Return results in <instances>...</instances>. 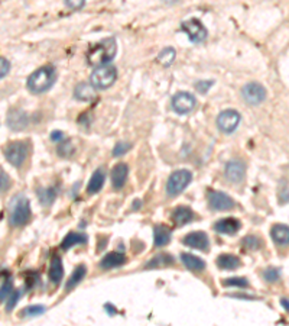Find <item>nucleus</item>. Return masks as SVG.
I'll return each mask as SVG.
<instances>
[{
	"label": "nucleus",
	"mask_w": 289,
	"mask_h": 326,
	"mask_svg": "<svg viewBox=\"0 0 289 326\" xmlns=\"http://www.w3.org/2000/svg\"><path fill=\"white\" fill-rule=\"evenodd\" d=\"M214 84V82L213 80H205V82H198L197 84H195V89L198 90L200 93H207L210 90V87Z\"/></svg>",
	"instance_id": "nucleus-41"
},
{
	"label": "nucleus",
	"mask_w": 289,
	"mask_h": 326,
	"mask_svg": "<svg viewBox=\"0 0 289 326\" xmlns=\"http://www.w3.org/2000/svg\"><path fill=\"white\" fill-rule=\"evenodd\" d=\"M175 55H177L175 49L168 47V48H163L161 52H159V55L156 57V61H158L161 65H163V67H168V65H171L172 63H174Z\"/></svg>",
	"instance_id": "nucleus-28"
},
{
	"label": "nucleus",
	"mask_w": 289,
	"mask_h": 326,
	"mask_svg": "<svg viewBox=\"0 0 289 326\" xmlns=\"http://www.w3.org/2000/svg\"><path fill=\"white\" fill-rule=\"evenodd\" d=\"M181 29L184 31L188 38L193 42H202L207 40V29L205 26L201 24L198 19H190V21H185L181 24Z\"/></svg>",
	"instance_id": "nucleus-8"
},
{
	"label": "nucleus",
	"mask_w": 289,
	"mask_h": 326,
	"mask_svg": "<svg viewBox=\"0 0 289 326\" xmlns=\"http://www.w3.org/2000/svg\"><path fill=\"white\" fill-rule=\"evenodd\" d=\"M271 237L276 245H289V226L288 225H273L271 229Z\"/></svg>",
	"instance_id": "nucleus-17"
},
{
	"label": "nucleus",
	"mask_w": 289,
	"mask_h": 326,
	"mask_svg": "<svg viewBox=\"0 0 289 326\" xmlns=\"http://www.w3.org/2000/svg\"><path fill=\"white\" fill-rule=\"evenodd\" d=\"M195 103L197 100L194 98L191 93H187V91H179L177 93L174 98H172V109L179 114L190 113L195 107Z\"/></svg>",
	"instance_id": "nucleus-10"
},
{
	"label": "nucleus",
	"mask_w": 289,
	"mask_h": 326,
	"mask_svg": "<svg viewBox=\"0 0 289 326\" xmlns=\"http://www.w3.org/2000/svg\"><path fill=\"white\" fill-rule=\"evenodd\" d=\"M209 203L214 210H230L234 207V200L223 191H211L209 195Z\"/></svg>",
	"instance_id": "nucleus-11"
},
{
	"label": "nucleus",
	"mask_w": 289,
	"mask_h": 326,
	"mask_svg": "<svg viewBox=\"0 0 289 326\" xmlns=\"http://www.w3.org/2000/svg\"><path fill=\"white\" fill-rule=\"evenodd\" d=\"M126 262V257L120 253H109L100 262V267L103 270L117 269Z\"/></svg>",
	"instance_id": "nucleus-20"
},
{
	"label": "nucleus",
	"mask_w": 289,
	"mask_h": 326,
	"mask_svg": "<svg viewBox=\"0 0 289 326\" xmlns=\"http://www.w3.org/2000/svg\"><path fill=\"white\" fill-rule=\"evenodd\" d=\"M181 258H182V262L185 264V267L188 270H191V271H202V270L205 269V261H202L198 257L193 255V254L184 253L181 255Z\"/></svg>",
	"instance_id": "nucleus-26"
},
{
	"label": "nucleus",
	"mask_w": 289,
	"mask_h": 326,
	"mask_svg": "<svg viewBox=\"0 0 289 326\" xmlns=\"http://www.w3.org/2000/svg\"><path fill=\"white\" fill-rule=\"evenodd\" d=\"M281 302H282V306H283V308H285V309L289 312V300L288 299H282Z\"/></svg>",
	"instance_id": "nucleus-44"
},
{
	"label": "nucleus",
	"mask_w": 289,
	"mask_h": 326,
	"mask_svg": "<svg viewBox=\"0 0 289 326\" xmlns=\"http://www.w3.org/2000/svg\"><path fill=\"white\" fill-rule=\"evenodd\" d=\"M241 116L237 110H233V109H227V110H223L221 113L218 114L217 118V126L218 129L224 133H232L234 130L237 129L239 123H240Z\"/></svg>",
	"instance_id": "nucleus-7"
},
{
	"label": "nucleus",
	"mask_w": 289,
	"mask_h": 326,
	"mask_svg": "<svg viewBox=\"0 0 289 326\" xmlns=\"http://www.w3.org/2000/svg\"><path fill=\"white\" fill-rule=\"evenodd\" d=\"M45 312V308L44 306H39V304H36V306H29V308H25L22 310V316L24 318H35V316H39Z\"/></svg>",
	"instance_id": "nucleus-32"
},
{
	"label": "nucleus",
	"mask_w": 289,
	"mask_h": 326,
	"mask_svg": "<svg viewBox=\"0 0 289 326\" xmlns=\"http://www.w3.org/2000/svg\"><path fill=\"white\" fill-rule=\"evenodd\" d=\"M10 70V63H9L6 58L0 57V79L6 77Z\"/></svg>",
	"instance_id": "nucleus-40"
},
{
	"label": "nucleus",
	"mask_w": 289,
	"mask_h": 326,
	"mask_svg": "<svg viewBox=\"0 0 289 326\" xmlns=\"http://www.w3.org/2000/svg\"><path fill=\"white\" fill-rule=\"evenodd\" d=\"M223 285H227V287H249V281L244 277H230L223 281Z\"/></svg>",
	"instance_id": "nucleus-31"
},
{
	"label": "nucleus",
	"mask_w": 289,
	"mask_h": 326,
	"mask_svg": "<svg viewBox=\"0 0 289 326\" xmlns=\"http://www.w3.org/2000/svg\"><path fill=\"white\" fill-rule=\"evenodd\" d=\"M241 94H243V99L249 103V105H260L263 100L266 99V90L262 84H259L256 82L247 83L243 90H241Z\"/></svg>",
	"instance_id": "nucleus-9"
},
{
	"label": "nucleus",
	"mask_w": 289,
	"mask_h": 326,
	"mask_svg": "<svg viewBox=\"0 0 289 326\" xmlns=\"http://www.w3.org/2000/svg\"><path fill=\"white\" fill-rule=\"evenodd\" d=\"M94 87L91 86V83H78L74 89V98L78 99L81 102H90L91 99H94Z\"/></svg>",
	"instance_id": "nucleus-21"
},
{
	"label": "nucleus",
	"mask_w": 289,
	"mask_h": 326,
	"mask_svg": "<svg viewBox=\"0 0 289 326\" xmlns=\"http://www.w3.org/2000/svg\"><path fill=\"white\" fill-rule=\"evenodd\" d=\"M193 174L188 170H178L169 176L168 184H167V191L171 197H175L179 193H182L187 186L191 183Z\"/></svg>",
	"instance_id": "nucleus-5"
},
{
	"label": "nucleus",
	"mask_w": 289,
	"mask_h": 326,
	"mask_svg": "<svg viewBox=\"0 0 289 326\" xmlns=\"http://www.w3.org/2000/svg\"><path fill=\"white\" fill-rule=\"evenodd\" d=\"M28 152H29V144L25 142V141L12 142V144H9L8 147L5 148L6 160L15 167H20L25 163Z\"/></svg>",
	"instance_id": "nucleus-6"
},
{
	"label": "nucleus",
	"mask_w": 289,
	"mask_h": 326,
	"mask_svg": "<svg viewBox=\"0 0 289 326\" xmlns=\"http://www.w3.org/2000/svg\"><path fill=\"white\" fill-rule=\"evenodd\" d=\"M128 174H129V168L126 164H117V165H114V168L112 170V184L113 187L116 188V190H120L123 186H125V183H126V180H128Z\"/></svg>",
	"instance_id": "nucleus-16"
},
{
	"label": "nucleus",
	"mask_w": 289,
	"mask_h": 326,
	"mask_svg": "<svg viewBox=\"0 0 289 326\" xmlns=\"http://www.w3.org/2000/svg\"><path fill=\"white\" fill-rule=\"evenodd\" d=\"M12 292H13V283H12V278H8L6 283L2 285V289H0V303L8 300V297Z\"/></svg>",
	"instance_id": "nucleus-34"
},
{
	"label": "nucleus",
	"mask_w": 289,
	"mask_h": 326,
	"mask_svg": "<svg viewBox=\"0 0 289 326\" xmlns=\"http://www.w3.org/2000/svg\"><path fill=\"white\" fill-rule=\"evenodd\" d=\"M153 241L155 246H163L171 241V231L163 225H158L153 229Z\"/></svg>",
	"instance_id": "nucleus-25"
},
{
	"label": "nucleus",
	"mask_w": 289,
	"mask_h": 326,
	"mask_svg": "<svg viewBox=\"0 0 289 326\" xmlns=\"http://www.w3.org/2000/svg\"><path fill=\"white\" fill-rule=\"evenodd\" d=\"M74 152V148L71 147V144L68 142V141H63V144L58 147V154L63 155V157H68V155H71Z\"/></svg>",
	"instance_id": "nucleus-37"
},
{
	"label": "nucleus",
	"mask_w": 289,
	"mask_h": 326,
	"mask_svg": "<svg viewBox=\"0 0 289 326\" xmlns=\"http://www.w3.org/2000/svg\"><path fill=\"white\" fill-rule=\"evenodd\" d=\"M163 2H167V3H175L178 0H163Z\"/></svg>",
	"instance_id": "nucleus-45"
},
{
	"label": "nucleus",
	"mask_w": 289,
	"mask_h": 326,
	"mask_svg": "<svg viewBox=\"0 0 289 326\" xmlns=\"http://www.w3.org/2000/svg\"><path fill=\"white\" fill-rule=\"evenodd\" d=\"M9 186H10V179H9L6 171L0 167V193L5 191V190H8Z\"/></svg>",
	"instance_id": "nucleus-38"
},
{
	"label": "nucleus",
	"mask_w": 289,
	"mask_h": 326,
	"mask_svg": "<svg viewBox=\"0 0 289 326\" xmlns=\"http://www.w3.org/2000/svg\"><path fill=\"white\" fill-rule=\"evenodd\" d=\"M240 226L241 223L239 219H236V218H224V219H220L218 222H216L214 229L218 234H223V235H234L240 229Z\"/></svg>",
	"instance_id": "nucleus-15"
},
{
	"label": "nucleus",
	"mask_w": 289,
	"mask_h": 326,
	"mask_svg": "<svg viewBox=\"0 0 289 326\" xmlns=\"http://www.w3.org/2000/svg\"><path fill=\"white\" fill-rule=\"evenodd\" d=\"M194 219V213L190 207L187 206H178L172 213V220L177 226H184L187 223H190Z\"/></svg>",
	"instance_id": "nucleus-19"
},
{
	"label": "nucleus",
	"mask_w": 289,
	"mask_h": 326,
	"mask_svg": "<svg viewBox=\"0 0 289 326\" xmlns=\"http://www.w3.org/2000/svg\"><path fill=\"white\" fill-rule=\"evenodd\" d=\"M51 139L55 141V142H63L65 139L64 132H61V130H54V132L51 133Z\"/></svg>",
	"instance_id": "nucleus-43"
},
{
	"label": "nucleus",
	"mask_w": 289,
	"mask_h": 326,
	"mask_svg": "<svg viewBox=\"0 0 289 326\" xmlns=\"http://www.w3.org/2000/svg\"><path fill=\"white\" fill-rule=\"evenodd\" d=\"M65 5L72 10H78L86 5V0H65Z\"/></svg>",
	"instance_id": "nucleus-42"
},
{
	"label": "nucleus",
	"mask_w": 289,
	"mask_h": 326,
	"mask_svg": "<svg viewBox=\"0 0 289 326\" xmlns=\"http://www.w3.org/2000/svg\"><path fill=\"white\" fill-rule=\"evenodd\" d=\"M217 265L221 270H236L241 265V261L233 254H221L217 258Z\"/></svg>",
	"instance_id": "nucleus-23"
},
{
	"label": "nucleus",
	"mask_w": 289,
	"mask_h": 326,
	"mask_svg": "<svg viewBox=\"0 0 289 326\" xmlns=\"http://www.w3.org/2000/svg\"><path fill=\"white\" fill-rule=\"evenodd\" d=\"M31 219V203L24 195L15 196L10 203L9 220L12 226H24Z\"/></svg>",
	"instance_id": "nucleus-3"
},
{
	"label": "nucleus",
	"mask_w": 289,
	"mask_h": 326,
	"mask_svg": "<svg viewBox=\"0 0 289 326\" xmlns=\"http://www.w3.org/2000/svg\"><path fill=\"white\" fill-rule=\"evenodd\" d=\"M130 147H132V144H129V142H119L114 147V149H113V155L114 157H119V155L125 154V152H128L129 149H130Z\"/></svg>",
	"instance_id": "nucleus-39"
},
{
	"label": "nucleus",
	"mask_w": 289,
	"mask_h": 326,
	"mask_svg": "<svg viewBox=\"0 0 289 326\" xmlns=\"http://www.w3.org/2000/svg\"><path fill=\"white\" fill-rule=\"evenodd\" d=\"M64 276V269H63V261L58 255L52 257L51 267H49V281L54 285H58Z\"/></svg>",
	"instance_id": "nucleus-18"
},
{
	"label": "nucleus",
	"mask_w": 289,
	"mask_h": 326,
	"mask_svg": "<svg viewBox=\"0 0 289 326\" xmlns=\"http://www.w3.org/2000/svg\"><path fill=\"white\" fill-rule=\"evenodd\" d=\"M28 123H29V116L25 113L24 110L12 109V110L9 112L8 125L10 129L22 130L28 126Z\"/></svg>",
	"instance_id": "nucleus-14"
},
{
	"label": "nucleus",
	"mask_w": 289,
	"mask_h": 326,
	"mask_svg": "<svg viewBox=\"0 0 289 326\" xmlns=\"http://www.w3.org/2000/svg\"><path fill=\"white\" fill-rule=\"evenodd\" d=\"M105 180H106L105 171H103L101 168L96 170L94 174L91 176L89 184H87V191H89L90 195L98 193V191L101 190V187H103V184H105Z\"/></svg>",
	"instance_id": "nucleus-24"
},
{
	"label": "nucleus",
	"mask_w": 289,
	"mask_h": 326,
	"mask_svg": "<svg viewBox=\"0 0 289 326\" xmlns=\"http://www.w3.org/2000/svg\"><path fill=\"white\" fill-rule=\"evenodd\" d=\"M225 177L232 183H240L246 174V164L239 160H233L225 164Z\"/></svg>",
	"instance_id": "nucleus-12"
},
{
	"label": "nucleus",
	"mask_w": 289,
	"mask_h": 326,
	"mask_svg": "<svg viewBox=\"0 0 289 326\" xmlns=\"http://www.w3.org/2000/svg\"><path fill=\"white\" fill-rule=\"evenodd\" d=\"M55 83V68L54 67H40L38 70H35L29 77L26 87L33 94H42L45 91H48Z\"/></svg>",
	"instance_id": "nucleus-2"
},
{
	"label": "nucleus",
	"mask_w": 289,
	"mask_h": 326,
	"mask_svg": "<svg viewBox=\"0 0 289 326\" xmlns=\"http://www.w3.org/2000/svg\"><path fill=\"white\" fill-rule=\"evenodd\" d=\"M117 52V44L114 38H106L93 45L87 52V63L93 67L109 64Z\"/></svg>",
	"instance_id": "nucleus-1"
},
{
	"label": "nucleus",
	"mask_w": 289,
	"mask_h": 326,
	"mask_svg": "<svg viewBox=\"0 0 289 326\" xmlns=\"http://www.w3.org/2000/svg\"><path fill=\"white\" fill-rule=\"evenodd\" d=\"M263 276H265V278L269 283H275V281H278V278L281 277V273H279V270L275 269V267H269L267 270H265Z\"/></svg>",
	"instance_id": "nucleus-36"
},
{
	"label": "nucleus",
	"mask_w": 289,
	"mask_h": 326,
	"mask_svg": "<svg viewBox=\"0 0 289 326\" xmlns=\"http://www.w3.org/2000/svg\"><path fill=\"white\" fill-rule=\"evenodd\" d=\"M38 196H39V202L45 206H49V204L54 202L55 199V190L54 188H39L38 190Z\"/></svg>",
	"instance_id": "nucleus-30"
},
{
	"label": "nucleus",
	"mask_w": 289,
	"mask_h": 326,
	"mask_svg": "<svg viewBox=\"0 0 289 326\" xmlns=\"http://www.w3.org/2000/svg\"><path fill=\"white\" fill-rule=\"evenodd\" d=\"M20 296H22V292H20V290H13V292L10 293V296L8 297V300H6V310H9V312L13 310L17 300L20 299Z\"/></svg>",
	"instance_id": "nucleus-35"
},
{
	"label": "nucleus",
	"mask_w": 289,
	"mask_h": 326,
	"mask_svg": "<svg viewBox=\"0 0 289 326\" xmlns=\"http://www.w3.org/2000/svg\"><path fill=\"white\" fill-rule=\"evenodd\" d=\"M116 79H117V70L113 65L106 64L96 67V70L91 73L90 83L94 89L106 90L109 89L110 86H113Z\"/></svg>",
	"instance_id": "nucleus-4"
},
{
	"label": "nucleus",
	"mask_w": 289,
	"mask_h": 326,
	"mask_svg": "<svg viewBox=\"0 0 289 326\" xmlns=\"http://www.w3.org/2000/svg\"><path fill=\"white\" fill-rule=\"evenodd\" d=\"M86 274H87V269H86V265H78V267H75V270L72 271L71 277L68 278V281H67V285H65V289L67 290H71L74 289L77 284H80L81 281H82V278L86 277Z\"/></svg>",
	"instance_id": "nucleus-27"
},
{
	"label": "nucleus",
	"mask_w": 289,
	"mask_h": 326,
	"mask_svg": "<svg viewBox=\"0 0 289 326\" xmlns=\"http://www.w3.org/2000/svg\"><path fill=\"white\" fill-rule=\"evenodd\" d=\"M243 246L247 248V250H259L262 246V241L255 235H249V237L243 239Z\"/></svg>",
	"instance_id": "nucleus-33"
},
{
	"label": "nucleus",
	"mask_w": 289,
	"mask_h": 326,
	"mask_svg": "<svg viewBox=\"0 0 289 326\" xmlns=\"http://www.w3.org/2000/svg\"><path fill=\"white\" fill-rule=\"evenodd\" d=\"M86 242H87V235L86 234H82V232H68L67 237L61 242V248L64 251H68L74 245L86 244Z\"/></svg>",
	"instance_id": "nucleus-22"
},
{
	"label": "nucleus",
	"mask_w": 289,
	"mask_h": 326,
	"mask_svg": "<svg viewBox=\"0 0 289 326\" xmlns=\"http://www.w3.org/2000/svg\"><path fill=\"white\" fill-rule=\"evenodd\" d=\"M174 262V258L172 255L169 254H159L153 258L149 264H148V269H155V267H167V265H171Z\"/></svg>",
	"instance_id": "nucleus-29"
},
{
	"label": "nucleus",
	"mask_w": 289,
	"mask_h": 326,
	"mask_svg": "<svg viewBox=\"0 0 289 326\" xmlns=\"http://www.w3.org/2000/svg\"><path fill=\"white\" fill-rule=\"evenodd\" d=\"M184 244L187 246H191V248H195V250H200V251H207L209 250V237L207 234L201 232V231H195V232H191L188 234L187 237L184 238Z\"/></svg>",
	"instance_id": "nucleus-13"
}]
</instances>
